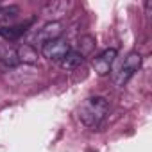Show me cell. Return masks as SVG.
I'll use <instances>...</instances> for the list:
<instances>
[{
    "label": "cell",
    "mask_w": 152,
    "mask_h": 152,
    "mask_svg": "<svg viewBox=\"0 0 152 152\" xmlns=\"http://www.w3.org/2000/svg\"><path fill=\"white\" fill-rule=\"evenodd\" d=\"M77 115L86 127L99 129L109 115V102L104 97H90L79 106Z\"/></svg>",
    "instance_id": "1"
},
{
    "label": "cell",
    "mask_w": 152,
    "mask_h": 152,
    "mask_svg": "<svg viewBox=\"0 0 152 152\" xmlns=\"http://www.w3.org/2000/svg\"><path fill=\"white\" fill-rule=\"evenodd\" d=\"M141 61H143V57H141L140 52H131V54H127V57L124 59V63H122V66H120V70H118V75L115 77L116 86H124V84L132 77V75L141 68Z\"/></svg>",
    "instance_id": "2"
},
{
    "label": "cell",
    "mask_w": 152,
    "mask_h": 152,
    "mask_svg": "<svg viewBox=\"0 0 152 152\" xmlns=\"http://www.w3.org/2000/svg\"><path fill=\"white\" fill-rule=\"evenodd\" d=\"M72 50L68 39L64 38H59V39H54V41H48L45 45H41V54L48 59V61H57L61 63V59Z\"/></svg>",
    "instance_id": "3"
},
{
    "label": "cell",
    "mask_w": 152,
    "mask_h": 152,
    "mask_svg": "<svg viewBox=\"0 0 152 152\" xmlns=\"http://www.w3.org/2000/svg\"><path fill=\"white\" fill-rule=\"evenodd\" d=\"M61 34H63V23L57 22V20H50L48 23H45V25L36 32V43L45 45V43H48V41L59 39Z\"/></svg>",
    "instance_id": "4"
},
{
    "label": "cell",
    "mask_w": 152,
    "mask_h": 152,
    "mask_svg": "<svg viewBox=\"0 0 152 152\" xmlns=\"http://www.w3.org/2000/svg\"><path fill=\"white\" fill-rule=\"evenodd\" d=\"M116 48H107V50H104L100 56H97L95 59H93V70L99 73V75H107L109 72H111V66H113V63H115V59H116Z\"/></svg>",
    "instance_id": "5"
},
{
    "label": "cell",
    "mask_w": 152,
    "mask_h": 152,
    "mask_svg": "<svg viewBox=\"0 0 152 152\" xmlns=\"http://www.w3.org/2000/svg\"><path fill=\"white\" fill-rule=\"evenodd\" d=\"M15 52H16L18 64H20V63H23V64H34V63H38V50H36L32 45H29V43L18 45V47L15 48Z\"/></svg>",
    "instance_id": "6"
},
{
    "label": "cell",
    "mask_w": 152,
    "mask_h": 152,
    "mask_svg": "<svg viewBox=\"0 0 152 152\" xmlns=\"http://www.w3.org/2000/svg\"><path fill=\"white\" fill-rule=\"evenodd\" d=\"M29 25H31V22H27V23H20V25H4V27H0V36L6 38V39H9V41L18 39V38L27 31Z\"/></svg>",
    "instance_id": "7"
},
{
    "label": "cell",
    "mask_w": 152,
    "mask_h": 152,
    "mask_svg": "<svg viewBox=\"0 0 152 152\" xmlns=\"http://www.w3.org/2000/svg\"><path fill=\"white\" fill-rule=\"evenodd\" d=\"M84 63V56H81L77 50H70L63 59H61V68L63 70H75V68H79L81 64Z\"/></svg>",
    "instance_id": "8"
},
{
    "label": "cell",
    "mask_w": 152,
    "mask_h": 152,
    "mask_svg": "<svg viewBox=\"0 0 152 152\" xmlns=\"http://www.w3.org/2000/svg\"><path fill=\"white\" fill-rule=\"evenodd\" d=\"M95 48V38L93 36H83L81 39H79V54L81 56H88V54H91V50Z\"/></svg>",
    "instance_id": "9"
},
{
    "label": "cell",
    "mask_w": 152,
    "mask_h": 152,
    "mask_svg": "<svg viewBox=\"0 0 152 152\" xmlns=\"http://www.w3.org/2000/svg\"><path fill=\"white\" fill-rule=\"evenodd\" d=\"M66 9H68V4H64V2H52V4H48L45 9H43V15H56V16H61V15H64L66 13Z\"/></svg>",
    "instance_id": "10"
},
{
    "label": "cell",
    "mask_w": 152,
    "mask_h": 152,
    "mask_svg": "<svg viewBox=\"0 0 152 152\" xmlns=\"http://www.w3.org/2000/svg\"><path fill=\"white\" fill-rule=\"evenodd\" d=\"M18 7L16 6H9V7H0V20H4V22H9L13 18H16L18 15Z\"/></svg>",
    "instance_id": "11"
},
{
    "label": "cell",
    "mask_w": 152,
    "mask_h": 152,
    "mask_svg": "<svg viewBox=\"0 0 152 152\" xmlns=\"http://www.w3.org/2000/svg\"><path fill=\"white\" fill-rule=\"evenodd\" d=\"M2 61H4L7 66H15V64H18V59H16V52H15V48L6 50V52L2 54Z\"/></svg>",
    "instance_id": "12"
}]
</instances>
